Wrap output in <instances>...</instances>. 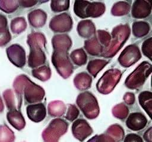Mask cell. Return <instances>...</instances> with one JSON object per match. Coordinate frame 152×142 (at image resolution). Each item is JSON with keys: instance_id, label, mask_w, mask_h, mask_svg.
Returning a JSON list of instances; mask_svg holds the SVG:
<instances>
[{"instance_id": "1", "label": "cell", "mask_w": 152, "mask_h": 142, "mask_svg": "<svg viewBox=\"0 0 152 142\" xmlns=\"http://www.w3.org/2000/svg\"><path fill=\"white\" fill-rule=\"evenodd\" d=\"M27 43L30 49L28 57V66L33 68L45 63L46 56L42 50L46 44L44 36L39 33H31L27 36Z\"/></svg>"}, {"instance_id": "2", "label": "cell", "mask_w": 152, "mask_h": 142, "mask_svg": "<svg viewBox=\"0 0 152 142\" xmlns=\"http://www.w3.org/2000/svg\"><path fill=\"white\" fill-rule=\"evenodd\" d=\"M74 11L78 17L84 19L88 17H98L105 11V5L102 2L75 1Z\"/></svg>"}, {"instance_id": "3", "label": "cell", "mask_w": 152, "mask_h": 142, "mask_svg": "<svg viewBox=\"0 0 152 142\" xmlns=\"http://www.w3.org/2000/svg\"><path fill=\"white\" fill-rule=\"evenodd\" d=\"M76 102L84 116L88 119H94L99 115L100 109L98 102L91 92L86 91L80 93Z\"/></svg>"}, {"instance_id": "4", "label": "cell", "mask_w": 152, "mask_h": 142, "mask_svg": "<svg viewBox=\"0 0 152 142\" xmlns=\"http://www.w3.org/2000/svg\"><path fill=\"white\" fill-rule=\"evenodd\" d=\"M151 72V65L146 61L140 65L126 79L125 84L130 89H138L140 88Z\"/></svg>"}, {"instance_id": "5", "label": "cell", "mask_w": 152, "mask_h": 142, "mask_svg": "<svg viewBox=\"0 0 152 142\" xmlns=\"http://www.w3.org/2000/svg\"><path fill=\"white\" fill-rule=\"evenodd\" d=\"M68 127V124L65 120L55 118L42 132V138L45 142H58L60 137L67 131Z\"/></svg>"}, {"instance_id": "6", "label": "cell", "mask_w": 152, "mask_h": 142, "mask_svg": "<svg viewBox=\"0 0 152 142\" xmlns=\"http://www.w3.org/2000/svg\"><path fill=\"white\" fill-rule=\"evenodd\" d=\"M52 61L58 72L64 78V69L71 75L73 72V66L71 63L67 51H54L52 56Z\"/></svg>"}, {"instance_id": "7", "label": "cell", "mask_w": 152, "mask_h": 142, "mask_svg": "<svg viewBox=\"0 0 152 142\" xmlns=\"http://www.w3.org/2000/svg\"><path fill=\"white\" fill-rule=\"evenodd\" d=\"M8 59L14 66L22 68L26 62V52L24 48L18 44H13L6 49Z\"/></svg>"}, {"instance_id": "8", "label": "cell", "mask_w": 152, "mask_h": 142, "mask_svg": "<svg viewBox=\"0 0 152 142\" xmlns=\"http://www.w3.org/2000/svg\"><path fill=\"white\" fill-rule=\"evenodd\" d=\"M49 27L57 33H65L69 31L72 27V18L66 13L55 16L50 21Z\"/></svg>"}, {"instance_id": "9", "label": "cell", "mask_w": 152, "mask_h": 142, "mask_svg": "<svg viewBox=\"0 0 152 142\" xmlns=\"http://www.w3.org/2000/svg\"><path fill=\"white\" fill-rule=\"evenodd\" d=\"M141 57L138 47L135 45H129L121 53L118 60L123 67H129L136 63Z\"/></svg>"}, {"instance_id": "10", "label": "cell", "mask_w": 152, "mask_h": 142, "mask_svg": "<svg viewBox=\"0 0 152 142\" xmlns=\"http://www.w3.org/2000/svg\"><path fill=\"white\" fill-rule=\"evenodd\" d=\"M121 77V72L119 70L116 69H112L110 70H107L102 76V77L99 79L98 82L97 83V86L104 84V83L107 85L104 88L102 92V93L106 94L110 93L109 89V86L112 91L113 88L116 86Z\"/></svg>"}, {"instance_id": "11", "label": "cell", "mask_w": 152, "mask_h": 142, "mask_svg": "<svg viewBox=\"0 0 152 142\" xmlns=\"http://www.w3.org/2000/svg\"><path fill=\"white\" fill-rule=\"evenodd\" d=\"M23 92L26 101L30 104L41 101L45 95L43 89L30 80L26 85Z\"/></svg>"}, {"instance_id": "12", "label": "cell", "mask_w": 152, "mask_h": 142, "mask_svg": "<svg viewBox=\"0 0 152 142\" xmlns=\"http://www.w3.org/2000/svg\"><path fill=\"white\" fill-rule=\"evenodd\" d=\"M72 133L74 137L80 141H83L93 133V129L84 119H78L72 125Z\"/></svg>"}, {"instance_id": "13", "label": "cell", "mask_w": 152, "mask_h": 142, "mask_svg": "<svg viewBox=\"0 0 152 142\" xmlns=\"http://www.w3.org/2000/svg\"><path fill=\"white\" fill-rule=\"evenodd\" d=\"M26 112L28 118L34 122H39L43 121L46 115V109L43 103L27 105Z\"/></svg>"}, {"instance_id": "14", "label": "cell", "mask_w": 152, "mask_h": 142, "mask_svg": "<svg viewBox=\"0 0 152 142\" xmlns=\"http://www.w3.org/2000/svg\"><path fill=\"white\" fill-rule=\"evenodd\" d=\"M126 127L132 131H140L143 129L147 125L146 117L141 112L131 113L126 120Z\"/></svg>"}, {"instance_id": "15", "label": "cell", "mask_w": 152, "mask_h": 142, "mask_svg": "<svg viewBox=\"0 0 152 142\" xmlns=\"http://www.w3.org/2000/svg\"><path fill=\"white\" fill-rule=\"evenodd\" d=\"M151 11V4L150 1H135L131 9V15L135 18H144L147 17Z\"/></svg>"}, {"instance_id": "16", "label": "cell", "mask_w": 152, "mask_h": 142, "mask_svg": "<svg viewBox=\"0 0 152 142\" xmlns=\"http://www.w3.org/2000/svg\"><path fill=\"white\" fill-rule=\"evenodd\" d=\"M6 117L8 122L15 129L20 131L25 127V119L20 110L17 109L9 110Z\"/></svg>"}, {"instance_id": "17", "label": "cell", "mask_w": 152, "mask_h": 142, "mask_svg": "<svg viewBox=\"0 0 152 142\" xmlns=\"http://www.w3.org/2000/svg\"><path fill=\"white\" fill-rule=\"evenodd\" d=\"M52 44L54 51H68L72 46V41L68 35L58 34L53 37Z\"/></svg>"}, {"instance_id": "18", "label": "cell", "mask_w": 152, "mask_h": 142, "mask_svg": "<svg viewBox=\"0 0 152 142\" xmlns=\"http://www.w3.org/2000/svg\"><path fill=\"white\" fill-rule=\"evenodd\" d=\"M46 14L40 9L31 11L28 14V20L30 24L36 28L41 27L45 24Z\"/></svg>"}, {"instance_id": "19", "label": "cell", "mask_w": 152, "mask_h": 142, "mask_svg": "<svg viewBox=\"0 0 152 142\" xmlns=\"http://www.w3.org/2000/svg\"><path fill=\"white\" fill-rule=\"evenodd\" d=\"M96 27L93 22L89 20H83L78 22L77 31L83 38H89L95 33Z\"/></svg>"}, {"instance_id": "20", "label": "cell", "mask_w": 152, "mask_h": 142, "mask_svg": "<svg viewBox=\"0 0 152 142\" xmlns=\"http://www.w3.org/2000/svg\"><path fill=\"white\" fill-rule=\"evenodd\" d=\"M11 40V35L8 28L7 17L0 14V47L5 46Z\"/></svg>"}, {"instance_id": "21", "label": "cell", "mask_w": 152, "mask_h": 142, "mask_svg": "<svg viewBox=\"0 0 152 142\" xmlns=\"http://www.w3.org/2000/svg\"><path fill=\"white\" fill-rule=\"evenodd\" d=\"M140 105L151 118L152 113V93L150 91H145L141 92L138 96Z\"/></svg>"}, {"instance_id": "22", "label": "cell", "mask_w": 152, "mask_h": 142, "mask_svg": "<svg viewBox=\"0 0 152 142\" xmlns=\"http://www.w3.org/2000/svg\"><path fill=\"white\" fill-rule=\"evenodd\" d=\"M30 80V79L24 75H20L17 76L13 82V88L14 92L17 95L18 101L22 103V94L26 85Z\"/></svg>"}, {"instance_id": "23", "label": "cell", "mask_w": 152, "mask_h": 142, "mask_svg": "<svg viewBox=\"0 0 152 142\" xmlns=\"http://www.w3.org/2000/svg\"><path fill=\"white\" fill-rule=\"evenodd\" d=\"M150 30V25L145 21H135L132 24V34L138 38L146 36Z\"/></svg>"}, {"instance_id": "24", "label": "cell", "mask_w": 152, "mask_h": 142, "mask_svg": "<svg viewBox=\"0 0 152 142\" xmlns=\"http://www.w3.org/2000/svg\"><path fill=\"white\" fill-rule=\"evenodd\" d=\"M66 110V106L64 102L57 101H53L49 104V114L52 117H59L62 115Z\"/></svg>"}, {"instance_id": "25", "label": "cell", "mask_w": 152, "mask_h": 142, "mask_svg": "<svg viewBox=\"0 0 152 142\" xmlns=\"http://www.w3.org/2000/svg\"><path fill=\"white\" fill-rule=\"evenodd\" d=\"M26 27L27 22L24 17H15L11 21L10 28L14 34L21 33L26 29Z\"/></svg>"}, {"instance_id": "26", "label": "cell", "mask_w": 152, "mask_h": 142, "mask_svg": "<svg viewBox=\"0 0 152 142\" xmlns=\"http://www.w3.org/2000/svg\"><path fill=\"white\" fill-rule=\"evenodd\" d=\"M15 139L14 133L7 125H0V142H14Z\"/></svg>"}, {"instance_id": "27", "label": "cell", "mask_w": 152, "mask_h": 142, "mask_svg": "<svg viewBox=\"0 0 152 142\" xmlns=\"http://www.w3.org/2000/svg\"><path fill=\"white\" fill-rule=\"evenodd\" d=\"M3 99L5 102V104L9 110L17 109V106L16 104V102L15 100V96L14 94V92L11 89H5L2 93Z\"/></svg>"}, {"instance_id": "28", "label": "cell", "mask_w": 152, "mask_h": 142, "mask_svg": "<svg viewBox=\"0 0 152 142\" xmlns=\"http://www.w3.org/2000/svg\"><path fill=\"white\" fill-rule=\"evenodd\" d=\"M70 57L73 63L78 66L84 65L87 62V55L85 51L81 49L74 50L71 53Z\"/></svg>"}, {"instance_id": "29", "label": "cell", "mask_w": 152, "mask_h": 142, "mask_svg": "<svg viewBox=\"0 0 152 142\" xmlns=\"http://www.w3.org/2000/svg\"><path fill=\"white\" fill-rule=\"evenodd\" d=\"M106 133L112 137L116 142H119L123 139L124 130L119 125L115 124L112 125L107 128Z\"/></svg>"}, {"instance_id": "30", "label": "cell", "mask_w": 152, "mask_h": 142, "mask_svg": "<svg viewBox=\"0 0 152 142\" xmlns=\"http://www.w3.org/2000/svg\"><path fill=\"white\" fill-rule=\"evenodd\" d=\"M32 75L34 77L41 80L46 81L50 77V69L46 66H41L39 68L32 70Z\"/></svg>"}, {"instance_id": "31", "label": "cell", "mask_w": 152, "mask_h": 142, "mask_svg": "<svg viewBox=\"0 0 152 142\" xmlns=\"http://www.w3.org/2000/svg\"><path fill=\"white\" fill-rule=\"evenodd\" d=\"M18 6L17 1L0 0V9L7 14L15 11L18 8Z\"/></svg>"}, {"instance_id": "32", "label": "cell", "mask_w": 152, "mask_h": 142, "mask_svg": "<svg viewBox=\"0 0 152 142\" xmlns=\"http://www.w3.org/2000/svg\"><path fill=\"white\" fill-rule=\"evenodd\" d=\"M91 62L94 65H96V67L87 66V70L94 77H96V75L99 71L101 70L109 63L108 61L100 59L93 60Z\"/></svg>"}, {"instance_id": "33", "label": "cell", "mask_w": 152, "mask_h": 142, "mask_svg": "<svg viewBox=\"0 0 152 142\" xmlns=\"http://www.w3.org/2000/svg\"><path fill=\"white\" fill-rule=\"evenodd\" d=\"M129 112V109L126 105L124 104H119L113 107L112 109V113L114 117L118 119L125 118Z\"/></svg>"}, {"instance_id": "34", "label": "cell", "mask_w": 152, "mask_h": 142, "mask_svg": "<svg viewBox=\"0 0 152 142\" xmlns=\"http://www.w3.org/2000/svg\"><path fill=\"white\" fill-rule=\"evenodd\" d=\"M69 7V1H51L50 8L53 12H61L68 10Z\"/></svg>"}, {"instance_id": "35", "label": "cell", "mask_w": 152, "mask_h": 142, "mask_svg": "<svg viewBox=\"0 0 152 142\" xmlns=\"http://www.w3.org/2000/svg\"><path fill=\"white\" fill-rule=\"evenodd\" d=\"M142 52L144 56L151 60L152 56V45H151V37L146 39L142 44Z\"/></svg>"}, {"instance_id": "36", "label": "cell", "mask_w": 152, "mask_h": 142, "mask_svg": "<svg viewBox=\"0 0 152 142\" xmlns=\"http://www.w3.org/2000/svg\"><path fill=\"white\" fill-rule=\"evenodd\" d=\"M87 142H116L115 140L106 133L100 135H96Z\"/></svg>"}, {"instance_id": "37", "label": "cell", "mask_w": 152, "mask_h": 142, "mask_svg": "<svg viewBox=\"0 0 152 142\" xmlns=\"http://www.w3.org/2000/svg\"><path fill=\"white\" fill-rule=\"evenodd\" d=\"M78 115H79V110L75 106V105L69 104L68 105V110H67L66 117H65L66 119L70 121H72L78 117Z\"/></svg>"}, {"instance_id": "38", "label": "cell", "mask_w": 152, "mask_h": 142, "mask_svg": "<svg viewBox=\"0 0 152 142\" xmlns=\"http://www.w3.org/2000/svg\"><path fill=\"white\" fill-rule=\"evenodd\" d=\"M116 7L118 8H119L120 9L116 11L115 14H113V15H126L129 12V5L126 2H118L114 4Z\"/></svg>"}, {"instance_id": "39", "label": "cell", "mask_w": 152, "mask_h": 142, "mask_svg": "<svg viewBox=\"0 0 152 142\" xmlns=\"http://www.w3.org/2000/svg\"><path fill=\"white\" fill-rule=\"evenodd\" d=\"M98 38H99L100 42L102 44H103L106 48L109 46L110 43L111 37L109 33L105 31L98 30L97 31Z\"/></svg>"}, {"instance_id": "40", "label": "cell", "mask_w": 152, "mask_h": 142, "mask_svg": "<svg viewBox=\"0 0 152 142\" xmlns=\"http://www.w3.org/2000/svg\"><path fill=\"white\" fill-rule=\"evenodd\" d=\"M124 142H144L142 137L134 133L128 134L124 140Z\"/></svg>"}, {"instance_id": "41", "label": "cell", "mask_w": 152, "mask_h": 142, "mask_svg": "<svg viewBox=\"0 0 152 142\" xmlns=\"http://www.w3.org/2000/svg\"><path fill=\"white\" fill-rule=\"evenodd\" d=\"M124 100L128 105H132L135 101L134 94L130 92L125 93V95L124 96Z\"/></svg>"}, {"instance_id": "42", "label": "cell", "mask_w": 152, "mask_h": 142, "mask_svg": "<svg viewBox=\"0 0 152 142\" xmlns=\"http://www.w3.org/2000/svg\"><path fill=\"white\" fill-rule=\"evenodd\" d=\"M18 5H21L23 7H30L34 6L38 2V1H17Z\"/></svg>"}, {"instance_id": "43", "label": "cell", "mask_w": 152, "mask_h": 142, "mask_svg": "<svg viewBox=\"0 0 152 142\" xmlns=\"http://www.w3.org/2000/svg\"><path fill=\"white\" fill-rule=\"evenodd\" d=\"M152 127H150L145 131L143 135V138L147 142H152Z\"/></svg>"}, {"instance_id": "44", "label": "cell", "mask_w": 152, "mask_h": 142, "mask_svg": "<svg viewBox=\"0 0 152 142\" xmlns=\"http://www.w3.org/2000/svg\"><path fill=\"white\" fill-rule=\"evenodd\" d=\"M4 110V104L2 99V98L0 96V113L2 112Z\"/></svg>"}]
</instances>
